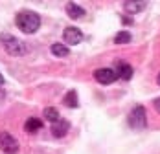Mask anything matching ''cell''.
<instances>
[{
  "mask_svg": "<svg viewBox=\"0 0 160 154\" xmlns=\"http://www.w3.org/2000/svg\"><path fill=\"white\" fill-rule=\"evenodd\" d=\"M15 24L17 28L20 31H24V33H35L41 28V17H39V13H35L32 9H24V11L17 13Z\"/></svg>",
  "mask_w": 160,
  "mask_h": 154,
  "instance_id": "1",
  "label": "cell"
},
{
  "mask_svg": "<svg viewBox=\"0 0 160 154\" xmlns=\"http://www.w3.org/2000/svg\"><path fill=\"white\" fill-rule=\"evenodd\" d=\"M0 42L6 50V53L13 55V57H22L28 53V44L20 39H17L15 35H9V33H2L0 35Z\"/></svg>",
  "mask_w": 160,
  "mask_h": 154,
  "instance_id": "2",
  "label": "cell"
},
{
  "mask_svg": "<svg viewBox=\"0 0 160 154\" xmlns=\"http://www.w3.org/2000/svg\"><path fill=\"white\" fill-rule=\"evenodd\" d=\"M129 125L136 130H142L147 127V114H145V108L142 105L134 107L129 112Z\"/></svg>",
  "mask_w": 160,
  "mask_h": 154,
  "instance_id": "3",
  "label": "cell"
},
{
  "mask_svg": "<svg viewBox=\"0 0 160 154\" xmlns=\"http://www.w3.org/2000/svg\"><path fill=\"white\" fill-rule=\"evenodd\" d=\"M20 149L18 141H17L9 132H0V151L4 154H17Z\"/></svg>",
  "mask_w": 160,
  "mask_h": 154,
  "instance_id": "4",
  "label": "cell"
},
{
  "mask_svg": "<svg viewBox=\"0 0 160 154\" xmlns=\"http://www.w3.org/2000/svg\"><path fill=\"white\" fill-rule=\"evenodd\" d=\"M63 39L68 46H76V44H79L81 41H83V33H81V30L76 28V26H68V28L63 31Z\"/></svg>",
  "mask_w": 160,
  "mask_h": 154,
  "instance_id": "5",
  "label": "cell"
},
{
  "mask_svg": "<svg viewBox=\"0 0 160 154\" xmlns=\"http://www.w3.org/2000/svg\"><path fill=\"white\" fill-rule=\"evenodd\" d=\"M94 79L99 84H111L118 79V75H116V72L112 68H99V70L94 72Z\"/></svg>",
  "mask_w": 160,
  "mask_h": 154,
  "instance_id": "6",
  "label": "cell"
},
{
  "mask_svg": "<svg viewBox=\"0 0 160 154\" xmlns=\"http://www.w3.org/2000/svg\"><path fill=\"white\" fill-rule=\"evenodd\" d=\"M68 128H70V123L66 119H57L55 123H52V134L55 138H63L68 134Z\"/></svg>",
  "mask_w": 160,
  "mask_h": 154,
  "instance_id": "7",
  "label": "cell"
},
{
  "mask_svg": "<svg viewBox=\"0 0 160 154\" xmlns=\"http://www.w3.org/2000/svg\"><path fill=\"white\" fill-rule=\"evenodd\" d=\"M116 68H118V70H114V72H116V75L122 77L123 81H129V79L132 77V66H131V64L120 61V62H116Z\"/></svg>",
  "mask_w": 160,
  "mask_h": 154,
  "instance_id": "8",
  "label": "cell"
},
{
  "mask_svg": "<svg viewBox=\"0 0 160 154\" xmlns=\"http://www.w3.org/2000/svg\"><path fill=\"white\" fill-rule=\"evenodd\" d=\"M66 13L70 18H83L85 17V9L78 6V4H74V2H70V4H66Z\"/></svg>",
  "mask_w": 160,
  "mask_h": 154,
  "instance_id": "9",
  "label": "cell"
},
{
  "mask_svg": "<svg viewBox=\"0 0 160 154\" xmlns=\"http://www.w3.org/2000/svg\"><path fill=\"white\" fill-rule=\"evenodd\" d=\"M42 119H39V118H30V119H26V123H24V130L26 132H39L41 128H42Z\"/></svg>",
  "mask_w": 160,
  "mask_h": 154,
  "instance_id": "10",
  "label": "cell"
},
{
  "mask_svg": "<svg viewBox=\"0 0 160 154\" xmlns=\"http://www.w3.org/2000/svg\"><path fill=\"white\" fill-rule=\"evenodd\" d=\"M144 7H145V2H142V0H134V2H125V4H123V9H125L127 13H131V15L140 13Z\"/></svg>",
  "mask_w": 160,
  "mask_h": 154,
  "instance_id": "11",
  "label": "cell"
},
{
  "mask_svg": "<svg viewBox=\"0 0 160 154\" xmlns=\"http://www.w3.org/2000/svg\"><path fill=\"white\" fill-rule=\"evenodd\" d=\"M50 51H52L55 57H66V55L70 53L68 46H66V44H63V42H53V44L50 46Z\"/></svg>",
  "mask_w": 160,
  "mask_h": 154,
  "instance_id": "12",
  "label": "cell"
},
{
  "mask_svg": "<svg viewBox=\"0 0 160 154\" xmlns=\"http://www.w3.org/2000/svg\"><path fill=\"white\" fill-rule=\"evenodd\" d=\"M42 116H44V119H48L52 123H55L57 119H61V116H59V110L53 107H46L44 108V112H42Z\"/></svg>",
  "mask_w": 160,
  "mask_h": 154,
  "instance_id": "13",
  "label": "cell"
},
{
  "mask_svg": "<svg viewBox=\"0 0 160 154\" xmlns=\"http://www.w3.org/2000/svg\"><path fill=\"white\" fill-rule=\"evenodd\" d=\"M64 105L70 108H76L79 105V101H78V92L76 90H68V94L64 95Z\"/></svg>",
  "mask_w": 160,
  "mask_h": 154,
  "instance_id": "14",
  "label": "cell"
},
{
  "mask_svg": "<svg viewBox=\"0 0 160 154\" xmlns=\"http://www.w3.org/2000/svg\"><path fill=\"white\" fill-rule=\"evenodd\" d=\"M129 41H131V33H129V31H118V35H116V37H114V42H116V44H127Z\"/></svg>",
  "mask_w": 160,
  "mask_h": 154,
  "instance_id": "15",
  "label": "cell"
},
{
  "mask_svg": "<svg viewBox=\"0 0 160 154\" xmlns=\"http://www.w3.org/2000/svg\"><path fill=\"white\" fill-rule=\"evenodd\" d=\"M153 105H155V110H157V112L160 114V97H157V99L153 101Z\"/></svg>",
  "mask_w": 160,
  "mask_h": 154,
  "instance_id": "16",
  "label": "cell"
},
{
  "mask_svg": "<svg viewBox=\"0 0 160 154\" xmlns=\"http://www.w3.org/2000/svg\"><path fill=\"white\" fill-rule=\"evenodd\" d=\"M4 97H6V92H4V90H0V101H4Z\"/></svg>",
  "mask_w": 160,
  "mask_h": 154,
  "instance_id": "17",
  "label": "cell"
},
{
  "mask_svg": "<svg viewBox=\"0 0 160 154\" xmlns=\"http://www.w3.org/2000/svg\"><path fill=\"white\" fill-rule=\"evenodd\" d=\"M2 84H4V75L0 74V86H2Z\"/></svg>",
  "mask_w": 160,
  "mask_h": 154,
  "instance_id": "18",
  "label": "cell"
},
{
  "mask_svg": "<svg viewBox=\"0 0 160 154\" xmlns=\"http://www.w3.org/2000/svg\"><path fill=\"white\" fill-rule=\"evenodd\" d=\"M157 83H158V84H160V74H158V75H157Z\"/></svg>",
  "mask_w": 160,
  "mask_h": 154,
  "instance_id": "19",
  "label": "cell"
}]
</instances>
